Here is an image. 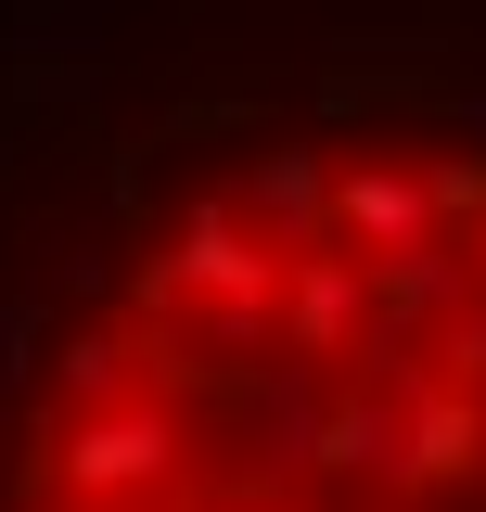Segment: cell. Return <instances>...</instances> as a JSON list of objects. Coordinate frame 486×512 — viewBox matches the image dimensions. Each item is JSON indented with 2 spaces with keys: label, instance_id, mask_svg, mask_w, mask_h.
<instances>
[{
  "label": "cell",
  "instance_id": "1",
  "mask_svg": "<svg viewBox=\"0 0 486 512\" xmlns=\"http://www.w3.org/2000/svg\"><path fill=\"white\" fill-rule=\"evenodd\" d=\"M0 512H486V128H269L90 295Z\"/></svg>",
  "mask_w": 486,
  "mask_h": 512
}]
</instances>
